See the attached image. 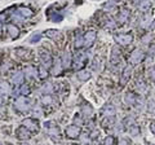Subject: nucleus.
<instances>
[{
	"label": "nucleus",
	"mask_w": 155,
	"mask_h": 145,
	"mask_svg": "<svg viewBox=\"0 0 155 145\" xmlns=\"http://www.w3.org/2000/svg\"><path fill=\"white\" fill-rule=\"evenodd\" d=\"M14 108H16L18 112H27L31 108V101L30 99L25 97V96H21L14 101Z\"/></svg>",
	"instance_id": "1"
},
{
	"label": "nucleus",
	"mask_w": 155,
	"mask_h": 145,
	"mask_svg": "<svg viewBox=\"0 0 155 145\" xmlns=\"http://www.w3.org/2000/svg\"><path fill=\"white\" fill-rule=\"evenodd\" d=\"M114 39L122 46H128L132 43L133 36L130 34H119V35H114Z\"/></svg>",
	"instance_id": "2"
},
{
	"label": "nucleus",
	"mask_w": 155,
	"mask_h": 145,
	"mask_svg": "<svg viewBox=\"0 0 155 145\" xmlns=\"http://www.w3.org/2000/svg\"><path fill=\"white\" fill-rule=\"evenodd\" d=\"M96 38H97V34H96L94 30L87 31V34L84 35V46L85 47H92L93 43L96 42Z\"/></svg>",
	"instance_id": "3"
},
{
	"label": "nucleus",
	"mask_w": 155,
	"mask_h": 145,
	"mask_svg": "<svg viewBox=\"0 0 155 145\" xmlns=\"http://www.w3.org/2000/svg\"><path fill=\"white\" fill-rule=\"evenodd\" d=\"M22 126H25V127L28 130V131H38V130H39V123H38V120L32 119V118H26V119L22 122Z\"/></svg>",
	"instance_id": "4"
},
{
	"label": "nucleus",
	"mask_w": 155,
	"mask_h": 145,
	"mask_svg": "<svg viewBox=\"0 0 155 145\" xmlns=\"http://www.w3.org/2000/svg\"><path fill=\"white\" fill-rule=\"evenodd\" d=\"M80 135V128L78 127V126H74L71 124L69 127L66 128V136L70 137V139H78Z\"/></svg>",
	"instance_id": "5"
},
{
	"label": "nucleus",
	"mask_w": 155,
	"mask_h": 145,
	"mask_svg": "<svg viewBox=\"0 0 155 145\" xmlns=\"http://www.w3.org/2000/svg\"><path fill=\"white\" fill-rule=\"evenodd\" d=\"M142 59H143V52L140 49H134L129 57V61H130V64L136 65V64H138V62H141Z\"/></svg>",
	"instance_id": "6"
},
{
	"label": "nucleus",
	"mask_w": 155,
	"mask_h": 145,
	"mask_svg": "<svg viewBox=\"0 0 155 145\" xmlns=\"http://www.w3.org/2000/svg\"><path fill=\"white\" fill-rule=\"evenodd\" d=\"M44 127L45 130H48V133L51 135V136H57L58 137V135H60V131H58V128H57V126H54V123L53 122H45L44 123Z\"/></svg>",
	"instance_id": "7"
},
{
	"label": "nucleus",
	"mask_w": 155,
	"mask_h": 145,
	"mask_svg": "<svg viewBox=\"0 0 155 145\" xmlns=\"http://www.w3.org/2000/svg\"><path fill=\"white\" fill-rule=\"evenodd\" d=\"M40 59H41V62H43V65H44V66L51 67V66L53 65L52 56H51L47 51H41V53H40Z\"/></svg>",
	"instance_id": "8"
},
{
	"label": "nucleus",
	"mask_w": 155,
	"mask_h": 145,
	"mask_svg": "<svg viewBox=\"0 0 155 145\" xmlns=\"http://www.w3.org/2000/svg\"><path fill=\"white\" fill-rule=\"evenodd\" d=\"M16 132H17V137L19 140H28V139H30V132H28V130L25 127V126L17 128Z\"/></svg>",
	"instance_id": "9"
},
{
	"label": "nucleus",
	"mask_w": 155,
	"mask_h": 145,
	"mask_svg": "<svg viewBox=\"0 0 155 145\" xmlns=\"http://www.w3.org/2000/svg\"><path fill=\"white\" fill-rule=\"evenodd\" d=\"M85 60H87V56L84 53H78L76 57H75V69H80V67H83V65L85 64Z\"/></svg>",
	"instance_id": "10"
},
{
	"label": "nucleus",
	"mask_w": 155,
	"mask_h": 145,
	"mask_svg": "<svg viewBox=\"0 0 155 145\" xmlns=\"http://www.w3.org/2000/svg\"><path fill=\"white\" fill-rule=\"evenodd\" d=\"M7 31L9 34V36L12 38V39H16V38L19 35V30L17 26L12 25V23H9V25H7Z\"/></svg>",
	"instance_id": "11"
},
{
	"label": "nucleus",
	"mask_w": 155,
	"mask_h": 145,
	"mask_svg": "<svg viewBox=\"0 0 155 145\" xmlns=\"http://www.w3.org/2000/svg\"><path fill=\"white\" fill-rule=\"evenodd\" d=\"M23 79H25V75H23V72L18 71V72H16V74L12 76V83L14 86H21L23 83Z\"/></svg>",
	"instance_id": "12"
},
{
	"label": "nucleus",
	"mask_w": 155,
	"mask_h": 145,
	"mask_svg": "<svg viewBox=\"0 0 155 145\" xmlns=\"http://www.w3.org/2000/svg\"><path fill=\"white\" fill-rule=\"evenodd\" d=\"M137 5L141 11L149 12V9L151 8V2L150 0H137Z\"/></svg>",
	"instance_id": "13"
},
{
	"label": "nucleus",
	"mask_w": 155,
	"mask_h": 145,
	"mask_svg": "<svg viewBox=\"0 0 155 145\" xmlns=\"http://www.w3.org/2000/svg\"><path fill=\"white\" fill-rule=\"evenodd\" d=\"M102 114L106 115V117H113V115L115 114V106L111 105V104L105 105L104 109H102Z\"/></svg>",
	"instance_id": "14"
},
{
	"label": "nucleus",
	"mask_w": 155,
	"mask_h": 145,
	"mask_svg": "<svg viewBox=\"0 0 155 145\" xmlns=\"http://www.w3.org/2000/svg\"><path fill=\"white\" fill-rule=\"evenodd\" d=\"M119 59H120V49L118 47H114L113 48V53H111V64L116 65L119 62Z\"/></svg>",
	"instance_id": "15"
},
{
	"label": "nucleus",
	"mask_w": 155,
	"mask_h": 145,
	"mask_svg": "<svg viewBox=\"0 0 155 145\" xmlns=\"http://www.w3.org/2000/svg\"><path fill=\"white\" fill-rule=\"evenodd\" d=\"M62 67H64V65H62V61H61V60L54 61V65H53L52 70H51V71H52V74H53V75H58V74H61Z\"/></svg>",
	"instance_id": "16"
},
{
	"label": "nucleus",
	"mask_w": 155,
	"mask_h": 145,
	"mask_svg": "<svg viewBox=\"0 0 155 145\" xmlns=\"http://www.w3.org/2000/svg\"><path fill=\"white\" fill-rule=\"evenodd\" d=\"M130 72H132V67L127 66L125 69L123 70V74H122V84H125L130 78Z\"/></svg>",
	"instance_id": "17"
},
{
	"label": "nucleus",
	"mask_w": 155,
	"mask_h": 145,
	"mask_svg": "<svg viewBox=\"0 0 155 145\" xmlns=\"http://www.w3.org/2000/svg\"><path fill=\"white\" fill-rule=\"evenodd\" d=\"M18 13L21 14V17L22 18H28V17H31L32 14H34V12L31 11L30 8H26V7H21L18 9Z\"/></svg>",
	"instance_id": "18"
},
{
	"label": "nucleus",
	"mask_w": 155,
	"mask_h": 145,
	"mask_svg": "<svg viewBox=\"0 0 155 145\" xmlns=\"http://www.w3.org/2000/svg\"><path fill=\"white\" fill-rule=\"evenodd\" d=\"M62 65H64L65 69H67V67H70L71 65V55H70V52L69 51H66L64 53V57H62Z\"/></svg>",
	"instance_id": "19"
},
{
	"label": "nucleus",
	"mask_w": 155,
	"mask_h": 145,
	"mask_svg": "<svg viewBox=\"0 0 155 145\" xmlns=\"http://www.w3.org/2000/svg\"><path fill=\"white\" fill-rule=\"evenodd\" d=\"M78 79L81 80V82H85V80H88L91 78V72L88 70H80V71H78Z\"/></svg>",
	"instance_id": "20"
},
{
	"label": "nucleus",
	"mask_w": 155,
	"mask_h": 145,
	"mask_svg": "<svg viewBox=\"0 0 155 145\" xmlns=\"http://www.w3.org/2000/svg\"><path fill=\"white\" fill-rule=\"evenodd\" d=\"M11 93V87L7 82H2L0 83V96H5Z\"/></svg>",
	"instance_id": "21"
},
{
	"label": "nucleus",
	"mask_w": 155,
	"mask_h": 145,
	"mask_svg": "<svg viewBox=\"0 0 155 145\" xmlns=\"http://www.w3.org/2000/svg\"><path fill=\"white\" fill-rule=\"evenodd\" d=\"M25 72H26L27 78H35V76L38 75V69L35 66H27L25 69Z\"/></svg>",
	"instance_id": "22"
},
{
	"label": "nucleus",
	"mask_w": 155,
	"mask_h": 145,
	"mask_svg": "<svg viewBox=\"0 0 155 145\" xmlns=\"http://www.w3.org/2000/svg\"><path fill=\"white\" fill-rule=\"evenodd\" d=\"M151 23V13L150 12H145L143 17H142V22H141V27H147Z\"/></svg>",
	"instance_id": "23"
},
{
	"label": "nucleus",
	"mask_w": 155,
	"mask_h": 145,
	"mask_svg": "<svg viewBox=\"0 0 155 145\" xmlns=\"http://www.w3.org/2000/svg\"><path fill=\"white\" fill-rule=\"evenodd\" d=\"M81 114H83L84 118H91L93 115V110L89 105H83L81 106Z\"/></svg>",
	"instance_id": "24"
},
{
	"label": "nucleus",
	"mask_w": 155,
	"mask_h": 145,
	"mask_svg": "<svg viewBox=\"0 0 155 145\" xmlns=\"http://www.w3.org/2000/svg\"><path fill=\"white\" fill-rule=\"evenodd\" d=\"M125 103H127L128 105H134L136 103H137V96H136L134 93H132V92H128L127 95H125Z\"/></svg>",
	"instance_id": "25"
},
{
	"label": "nucleus",
	"mask_w": 155,
	"mask_h": 145,
	"mask_svg": "<svg viewBox=\"0 0 155 145\" xmlns=\"http://www.w3.org/2000/svg\"><path fill=\"white\" fill-rule=\"evenodd\" d=\"M128 18H129V11H128V9H123V11L119 13V17H118L119 22L124 23V22L128 21Z\"/></svg>",
	"instance_id": "26"
},
{
	"label": "nucleus",
	"mask_w": 155,
	"mask_h": 145,
	"mask_svg": "<svg viewBox=\"0 0 155 145\" xmlns=\"http://www.w3.org/2000/svg\"><path fill=\"white\" fill-rule=\"evenodd\" d=\"M75 48H80L81 46H84V36H81L79 32L76 34V36H75Z\"/></svg>",
	"instance_id": "27"
},
{
	"label": "nucleus",
	"mask_w": 155,
	"mask_h": 145,
	"mask_svg": "<svg viewBox=\"0 0 155 145\" xmlns=\"http://www.w3.org/2000/svg\"><path fill=\"white\" fill-rule=\"evenodd\" d=\"M38 75H39V78H41V79H44V78H47V76H48V71L44 67V65L40 66L38 69Z\"/></svg>",
	"instance_id": "28"
},
{
	"label": "nucleus",
	"mask_w": 155,
	"mask_h": 145,
	"mask_svg": "<svg viewBox=\"0 0 155 145\" xmlns=\"http://www.w3.org/2000/svg\"><path fill=\"white\" fill-rule=\"evenodd\" d=\"M41 103L43 104H45V105H49L53 103V99H52V96L51 95H44L41 97Z\"/></svg>",
	"instance_id": "29"
},
{
	"label": "nucleus",
	"mask_w": 155,
	"mask_h": 145,
	"mask_svg": "<svg viewBox=\"0 0 155 145\" xmlns=\"http://www.w3.org/2000/svg\"><path fill=\"white\" fill-rule=\"evenodd\" d=\"M124 126H125V127H127V128L133 127V126H134V119H133L132 117H128L127 119L124 120Z\"/></svg>",
	"instance_id": "30"
},
{
	"label": "nucleus",
	"mask_w": 155,
	"mask_h": 145,
	"mask_svg": "<svg viewBox=\"0 0 155 145\" xmlns=\"http://www.w3.org/2000/svg\"><path fill=\"white\" fill-rule=\"evenodd\" d=\"M43 91H44L45 93L51 95V93L53 92V86H52V83H47V84L43 86Z\"/></svg>",
	"instance_id": "31"
},
{
	"label": "nucleus",
	"mask_w": 155,
	"mask_h": 145,
	"mask_svg": "<svg viewBox=\"0 0 155 145\" xmlns=\"http://www.w3.org/2000/svg\"><path fill=\"white\" fill-rule=\"evenodd\" d=\"M45 35L48 38H57L58 36V31L57 30H48V31H45Z\"/></svg>",
	"instance_id": "32"
},
{
	"label": "nucleus",
	"mask_w": 155,
	"mask_h": 145,
	"mask_svg": "<svg viewBox=\"0 0 155 145\" xmlns=\"http://www.w3.org/2000/svg\"><path fill=\"white\" fill-rule=\"evenodd\" d=\"M40 38H41V34H40V32L34 34V35L30 38V42H31V43H36V42L40 40Z\"/></svg>",
	"instance_id": "33"
},
{
	"label": "nucleus",
	"mask_w": 155,
	"mask_h": 145,
	"mask_svg": "<svg viewBox=\"0 0 155 145\" xmlns=\"http://www.w3.org/2000/svg\"><path fill=\"white\" fill-rule=\"evenodd\" d=\"M129 132H130V133H132V135H133V136H136V135H138V133H140V128H138V127H137V126H136V124H134V126H133V127H130V128H129Z\"/></svg>",
	"instance_id": "34"
},
{
	"label": "nucleus",
	"mask_w": 155,
	"mask_h": 145,
	"mask_svg": "<svg viewBox=\"0 0 155 145\" xmlns=\"http://www.w3.org/2000/svg\"><path fill=\"white\" fill-rule=\"evenodd\" d=\"M51 21H53V22H61L62 21V16H61V14H54V16H51Z\"/></svg>",
	"instance_id": "35"
},
{
	"label": "nucleus",
	"mask_w": 155,
	"mask_h": 145,
	"mask_svg": "<svg viewBox=\"0 0 155 145\" xmlns=\"http://www.w3.org/2000/svg\"><path fill=\"white\" fill-rule=\"evenodd\" d=\"M114 122H115V119H114V115H113V117H110V119L104 120V126L105 127H107V126H113Z\"/></svg>",
	"instance_id": "36"
},
{
	"label": "nucleus",
	"mask_w": 155,
	"mask_h": 145,
	"mask_svg": "<svg viewBox=\"0 0 155 145\" xmlns=\"http://www.w3.org/2000/svg\"><path fill=\"white\" fill-rule=\"evenodd\" d=\"M149 75H150V79H151L153 82H155V66L149 70Z\"/></svg>",
	"instance_id": "37"
},
{
	"label": "nucleus",
	"mask_w": 155,
	"mask_h": 145,
	"mask_svg": "<svg viewBox=\"0 0 155 145\" xmlns=\"http://www.w3.org/2000/svg\"><path fill=\"white\" fill-rule=\"evenodd\" d=\"M114 144V137L113 136H107L105 139V145H113Z\"/></svg>",
	"instance_id": "38"
},
{
	"label": "nucleus",
	"mask_w": 155,
	"mask_h": 145,
	"mask_svg": "<svg viewBox=\"0 0 155 145\" xmlns=\"http://www.w3.org/2000/svg\"><path fill=\"white\" fill-rule=\"evenodd\" d=\"M114 7H115V4H114V3H106L105 5H104V8H105V9H109V11L114 9Z\"/></svg>",
	"instance_id": "39"
},
{
	"label": "nucleus",
	"mask_w": 155,
	"mask_h": 145,
	"mask_svg": "<svg viewBox=\"0 0 155 145\" xmlns=\"http://www.w3.org/2000/svg\"><path fill=\"white\" fill-rule=\"evenodd\" d=\"M149 112L150 113H155V103H149Z\"/></svg>",
	"instance_id": "40"
},
{
	"label": "nucleus",
	"mask_w": 155,
	"mask_h": 145,
	"mask_svg": "<svg viewBox=\"0 0 155 145\" xmlns=\"http://www.w3.org/2000/svg\"><path fill=\"white\" fill-rule=\"evenodd\" d=\"M106 26L110 27V29H114V27L116 26V23H115L113 20H109V21H107V23H106Z\"/></svg>",
	"instance_id": "41"
},
{
	"label": "nucleus",
	"mask_w": 155,
	"mask_h": 145,
	"mask_svg": "<svg viewBox=\"0 0 155 145\" xmlns=\"http://www.w3.org/2000/svg\"><path fill=\"white\" fill-rule=\"evenodd\" d=\"M137 87H138V89H141V91H145V89H146V86H145L143 82H138Z\"/></svg>",
	"instance_id": "42"
},
{
	"label": "nucleus",
	"mask_w": 155,
	"mask_h": 145,
	"mask_svg": "<svg viewBox=\"0 0 155 145\" xmlns=\"http://www.w3.org/2000/svg\"><path fill=\"white\" fill-rule=\"evenodd\" d=\"M118 145H129V144H128V141L125 139H122V140H119V144Z\"/></svg>",
	"instance_id": "43"
},
{
	"label": "nucleus",
	"mask_w": 155,
	"mask_h": 145,
	"mask_svg": "<svg viewBox=\"0 0 155 145\" xmlns=\"http://www.w3.org/2000/svg\"><path fill=\"white\" fill-rule=\"evenodd\" d=\"M150 130H151V132L155 135V122H151V124H150Z\"/></svg>",
	"instance_id": "44"
},
{
	"label": "nucleus",
	"mask_w": 155,
	"mask_h": 145,
	"mask_svg": "<svg viewBox=\"0 0 155 145\" xmlns=\"http://www.w3.org/2000/svg\"><path fill=\"white\" fill-rule=\"evenodd\" d=\"M2 20H4V14H0V31H2Z\"/></svg>",
	"instance_id": "45"
},
{
	"label": "nucleus",
	"mask_w": 155,
	"mask_h": 145,
	"mask_svg": "<svg viewBox=\"0 0 155 145\" xmlns=\"http://www.w3.org/2000/svg\"><path fill=\"white\" fill-rule=\"evenodd\" d=\"M0 104H2V97H0Z\"/></svg>",
	"instance_id": "46"
},
{
	"label": "nucleus",
	"mask_w": 155,
	"mask_h": 145,
	"mask_svg": "<svg viewBox=\"0 0 155 145\" xmlns=\"http://www.w3.org/2000/svg\"><path fill=\"white\" fill-rule=\"evenodd\" d=\"M22 145H27V144H22Z\"/></svg>",
	"instance_id": "47"
},
{
	"label": "nucleus",
	"mask_w": 155,
	"mask_h": 145,
	"mask_svg": "<svg viewBox=\"0 0 155 145\" xmlns=\"http://www.w3.org/2000/svg\"><path fill=\"white\" fill-rule=\"evenodd\" d=\"M149 145H153V144H149Z\"/></svg>",
	"instance_id": "48"
}]
</instances>
